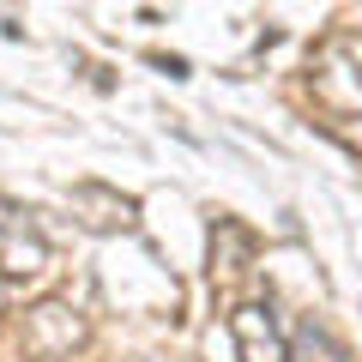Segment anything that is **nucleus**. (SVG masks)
Listing matches in <instances>:
<instances>
[{
	"instance_id": "obj_1",
	"label": "nucleus",
	"mask_w": 362,
	"mask_h": 362,
	"mask_svg": "<svg viewBox=\"0 0 362 362\" xmlns=\"http://www.w3.org/2000/svg\"><path fill=\"white\" fill-rule=\"evenodd\" d=\"M42 259H49V242L30 223V211L0 199V278H30V272H42Z\"/></svg>"
},
{
	"instance_id": "obj_2",
	"label": "nucleus",
	"mask_w": 362,
	"mask_h": 362,
	"mask_svg": "<svg viewBox=\"0 0 362 362\" xmlns=\"http://www.w3.org/2000/svg\"><path fill=\"white\" fill-rule=\"evenodd\" d=\"M73 206L78 211H90V230H127L133 223V199H121V194H109V187H97V181H78L73 187Z\"/></svg>"
}]
</instances>
